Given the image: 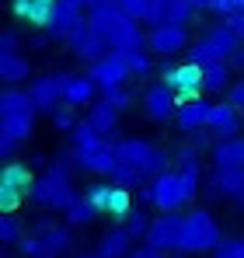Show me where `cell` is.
Wrapping results in <instances>:
<instances>
[{
    "label": "cell",
    "mask_w": 244,
    "mask_h": 258,
    "mask_svg": "<svg viewBox=\"0 0 244 258\" xmlns=\"http://www.w3.org/2000/svg\"><path fill=\"white\" fill-rule=\"evenodd\" d=\"M87 25L108 42L112 52H119V56L122 52H133V49H147V35H143L140 21H133L129 14H122L115 0L94 7V11H87Z\"/></svg>",
    "instance_id": "1"
},
{
    "label": "cell",
    "mask_w": 244,
    "mask_h": 258,
    "mask_svg": "<svg viewBox=\"0 0 244 258\" xmlns=\"http://www.w3.org/2000/svg\"><path fill=\"white\" fill-rule=\"evenodd\" d=\"M203 188V164L192 168H178V171H164L161 178L150 181V203L161 213H178L181 206H189Z\"/></svg>",
    "instance_id": "2"
},
{
    "label": "cell",
    "mask_w": 244,
    "mask_h": 258,
    "mask_svg": "<svg viewBox=\"0 0 244 258\" xmlns=\"http://www.w3.org/2000/svg\"><path fill=\"white\" fill-rule=\"evenodd\" d=\"M81 192L74 188V174H70V161H52L42 178H35V188H32V203L42 210H70L74 199Z\"/></svg>",
    "instance_id": "3"
},
{
    "label": "cell",
    "mask_w": 244,
    "mask_h": 258,
    "mask_svg": "<svg viewBox=\"0 0 244 258\" xmlns=\"http://www.w3.org/2000/svg\"><path fill=\"white\" fill-rule=\"evenodd\" d=\"M35 101L28 91H18V87H7L0 94V133L14 136L18 143H25L35 129Z\"/></svg>",
    "instance_id": "4"
},
{
    "label": "cell",
    "mask_w": 244,
    "mask_h": 258,
    "mask_svg": "<svg viewBox=\"0 0 244 258\" xmlns=\"http://www.w3.org/2000/svg\"><path fill=\"white\" fill-rule=\"evenodd\" d=\"M115 154H119V164L126 168H133V171L143 174V181L150 178H161L167 171V150H161L157 143H150V140H140V136H126L115 143Z\"/></svg>",
    "instance_id": "5"
},
{
    "label": "cell",
    "mask_w": 244,
    "mask_h": 258,
    "mask_svg": "<svg viewBox=\"0 0 244 258\" xmlns=\"http://www.w3.org/2000/svg\"><path fill=\"white\" fill-rule=\"evenodd\" d=\"M223 241H227V237H223L216 216L209 213V210H192V213H185V223H181V255L216 251Z\"/></svg>",
    "instance_id": "6"
},
{
    "label": "cell",
    "mask_w": 244,
    "mask_h": 258,
    "mask_svg": "<svg viewBox=\"0 0 244 258\" xmlns=\"http://www.w3.org/2000/svg\"><path fill=\"white\" fill-rule=\"evenodd\" d=\"M241 49V39L227 28V21H220V25H213V28H206L203 35L196 39V42L189 45V63H196V67H209V63H227L234 52Z\"/></svg>",
    "instance_id": "7"
},
{
    "label": "cell",
    "mask_w": 244,
    "mask_h": 258,
    "mask_svg": "<svg viewBox=\"0 0 244 258\" xmlns=\"http://www.w3.org/2000/svg\"><path fill=\"white\" fill-rule=\"evenodd\" d=\"M74 168L87 174H98V178H112L119 168V154H115V143L112 140H98L91 147H74Z\"/></svg>",
    "instance_id": "8"
},
{
    "label": "cell",
    "mask_w": 244,
    "mask_h": 258,
    "mask_svg": "<svg viewBox=\"0 0 244 258\" xmlns=\"http://www.w3.org/2000/svg\"><path fill=\"white\" fill-rule=\"evenodd\" d=\"M84 196L98 206V213H108L115 220H126L133 213V196L126 188H119V185H112V181H94Z\"/></svg>",
    "instance_id": "9"
},
{
    "label": "cell",
    "mask_w": 244,
    "mask_h": 258,
    "mask_svg": "<svg viewBox=\"0 0 244 258\" xmlns=\"http://www.w3.org/2000/svg\"><path fill=\"white\" fill-rule=\"evenodd\" d=\"M181 223H185L181 213H161L154 223H150L147 244H150L154 251H161V255L181 251Z\"/></svg>",
    "instance_id": "10"
},
{
    "label": "cell",
    "mask_w": 244,
    "mask_h": 258,
    "mask_svg": "<svg viewBox=\"0 0 244 258\" xmlns=\"http://www.w3.org/2000/svg\"><path fill=\"white\" fill-rule=\"evenodd\" d=\"M189 28H181V25H164V28H150V35H147V49L154 52V56H161V59H171V56H178V52H189Z\"/></svg>",
    "instance_id": "11"
},
{
    "label": "cell",
    "mask_w": 244,
    "mask_h": 258,
    "mask_svg": "<svg viewBox=\"0 0 244 258\" xmlns=\"http://www.w3.org/2000/svg\"><path fill=\"white\" fill-rule=\"evenodd\" d=\"M67 45H70V52L77 56V59H84V63H101L105 56H112V49H108V42L91 28V25H81L70 39H67Z\"/></svg>",
    "instance_id": "12"
},
{
    "label": "cell",
    "mask_w": 244,
    "mask_h": 258,
    "mask_svg": "<svg viewBox=\"0 0 244 258\" xmlns=\"http://www.w3.org/2000/svg\"><path fill=\"white\" fill-rule=\"evenodd\" d=\"M143 112L154 122H171L178 115V94L167 84H150L143 91Z\"/></svg>",
    "instance_id": "13"
},
{
    "label": "cell",
    "mask_w": 244,
    "mask_h": 258,
    "mask_svg": "<svg viewBox=\"0 0 244 258\" xmlns=\"http://www.w3.org/2000/svg\"><path fill=\"white\" fill-rule=\"evenodd\" d=\"M196 18L192 4L189 0H154L150 4V14H147V25L150 28H164V25H189Z\"/></svg>",
    "instance_id": "14"
},
{
    "label": "cell",
    "mask_w": 244,
    "mask_h": 258,
    "mask_svg": "<svg viewBox=\"0 0 244 258\" xmlns=\"http://www.w3.org/2000/svg\"><path fill=\"white\" fill-rule=\"evenodd\" d=\"M81 25H87L84 7L70 4V0H59V4H56V11H52V18H49V25H45V32H49L52 39H70Z\"/></svg>",
    "instance_id": "15"
},
{
    "label": "cell",
    "mask_w": 244,
    "mask_h": 258,
    "mask_svg": "<svg viewBox=\"0 0 244 258\" xmlns=\"http://www.w3.org/2000/svg\"><path fill=\"white\" fill-rule=\"evenodd\" d=\"M241 108H234L230 101H213V112H209V133L213 140H234V136H244L241 133Z\"/></svg>",
    "instance_id": "16"
},
{
    "label": "cell",
    "mask_w": 244,
    "mask_h": 258,
    "mask_svg": "<svg viewBox=\"0 0 244 258\" xmlns=\"http://www.w3.org/2000/svg\"><path fill=\"white\" fill-rule=\"evenodd\" d=\"M98 84L87 74H63V105L70 108H91L98 105Z\"/></svg>",
    "instance_id": "17"
},
{
    "label": "cell",
    "mask_w": 244,
    "mask_h": 258,
    "mask_svg": "<svg viewBox=\"0 0 244 258\" xmlns=\"http://www.w3.org/2000/svg\"><path fill=\"white\" fill-rule=\"evenodd\" d=\"M209 196L213 199L241 203L244 199V171L241 168H213V174H209Z\"/></svg>",
    "instance_id": "18"
},
{
    "label": "cell",
    "mask_w": 244,
    "mask_h": 258,
    "mask_svg": "<svg viewBox=\"0 0 244 258\" xmlns=\"http://www.w3.org/2000/svg\"><path fill=\"white\" fill-rule=\"evenodd\" d=\"M167 87L178 94V105L199 101V94H203V67H196V63H181L178 74L171 77V84H167Z\"/></svg>",
    "instance_id": "19"
},
{
    "label": "cell",
    "mask_w": 244,
    "mask_h": 258,
    "mask_svg": "<svg viewBox=\"0 0 244 258\" xmlns=\"http://www.w3.org/2000/svg\"><path fill=\"white\" fill-rule=\"evenodd\" d=\"M87 77L98 84V91H108V87H122L129 81V70H126V63H122L119 52H112V56H105L101 63H94L91 70H87Z\"/></svg>",
    "instance_id": "20"
},
{
    "label": "cell",
    "mask_w": 244,
    "mask_h": 258,
    "mask_svg": "<svg viewBox=\"0 0 244 258\" xmlns=\"http://www.w3.org/2000/svg\"><path fill=\"white\" fill-rule=\"evenodd\" d=\"M28 94H32V101H35V108L39 112H56L59 105H63V74H52V77H39L35 84L28 87Z\"/></svg>",
    "instance_id": "21"
},
{
    "label": "cell",
    "mask_w": 244,
    "mask_h": 258,
    "mask_svg": "<svg viewBox=\"0 0 244 258\" xmlns=\"http://www.w3.org/2000/svg\"><path fill=\"white\" fill-rule=\"evenodd\" d=\"M209 112H213V101H189V105H178V115H174V126L181 129L185 136L199 133V129H209Z\"/></svg>",
    "instance_id": "22"
},
{
    "label": "cell",
    "mask_w": 244,
    "mask_h": 258,
    "mask_svg": "<svg viewBox=\"0 0 244 258\" xmlns=\"http://www.w3.org/2000/svg\"><path fill=\"white\" fill-rule=\"evenodd\" d=\"M32 234H39L42 241L56 251V255L63 258L70 248H74V230H70V223H56V220H49V216H42L39 223H35V230Z\"/></svg>",
    "instance_id": "23"
},
{
    "label": "cell",
    "mask_w": 244,
    "mask_h": 258,
    "mask_svg": "<svg viewBox=\"0 0 244 258\" xmlns=\"http://www.w3.org/2000/svg\"><path fill=\"white\" fill-rule=\"evenodd\" d=\"M56 4H59V0H11V11H14L18 21H28V25H35V28L45 32V25H49Z\"/></svg>",
    "instance_id": "24"
},
{
    "label": "cell",
    "mask_w": 244,
    "mask_h": 258,
    "mask_svg": "<svg viewBox=\"0 0 244 258\" xmlns=\"http://www.w3.org/2000/svg\"><path fill=\"white\" fill-rule=\"evenodd\" d=\"M94 255L98 258H129L133 255V237H129V230H126L122 223L112 227V230H105V234L98 237Z\"/></svg>",
    "instance_id": "25"
},
{
    "label": "cell",
    "mask_w": 244,
    "mask_h": 258,
    "mask_svg": "<svg viewBox=\"0 0 244 258\" xmlns=\"http://www.w3.org/2000/svg\"><path fill=\"white\" fill-rule=\"evenodd\" d=\"M213 168H241L244 171V136H234V140H216L213 150Z\"/></svg>",
    "instance_id": "26"
},
{
    "label": "cell",
    "mask_w": 244,
    "mask_h": 258,
    "mask_svg": "<svg viewBox=\"0 0 244 258\" xmlns=\"http://www.w3.org/2000/svg\"><path fill=\"white\" fill-rule=\"evenodd\" d=\"M234 84L237 81H234L230 63H209V67H203V91H209V94H230Z\"/></svg>",
    "instance_id": "27"
},
{
    "label": "cell",
    "mask_w": 244,
    "mask_h": 258,
    "mask_svg": "<svg viewBox=\"0 0 244 258\" xmlns=\"http://www.w3.org/2000/svg\"><path fill=\"white\" fill-rule=\"evenodd\" d=\"M0 185H4V188H14V192H21L25 199H32L35 178H32V171H28V164H18V161H11V164L0 171Z\"/></svg>",
    "instance_id": "28"
},
{
    "label": "cell",
    "mask_w": 244,
    "mask_h": 258,
    "mask_svg": "<svg viewBox=\"0 0 244 258\" xmlns=\"http://www.w3.org/2000/svg\"><path fill=\"white\" fill-rule=\"evenodd\" d=\"M87 126L94 129L101 140H112L115 129H119V112H112V108H105V105L98 101V105L87 108Z\"/></svg>",
    "instance_id": "29"
},
{
    "label": "cell",
    "mask_w": 244,
    "mask_h": 258,
    "mask_svg": "<svg viewBox=\"0 0 244 258\" xmlns=\"http://www.w3.org/2000/svg\"><path fill=\"white\" fill-rule=\"evenodd\" d=\"M28 56L21 52H0V81L4 84H21L28 77Z\"/></svg>",
    "instance_id": "30"
},
{
    "label": "cell",
    "mask_w": 244,
    "mask_h": 258,
    "mask_svg": "<svg viewBox=\"0 0 244 258\" xmlns=\"http://www.w3.org/2000/svg\"><path fill=\"white\" fill-rule=\"evenodd\" d=\"M98 216H101V213H98V206H94L87 196H77L74 206L67 210V223H70V227H87V223H94Z\"/></svg>",
    "instance_id": "31"
},
{
    "label": "cell",
    "mask_w": 244,
    "mask_h": 258,
    "mask_svg": "<svg viewBox=\"0 0 244 258\" xmlns=\"http://www.w3.org/2000/svg\"><path fill=\"white\" fill-rule=\"evenodd\" d=\"M122 63L129 70V77H150L154 74V59L147 49H133V52H122Z\"/></svg>",
    "instance_id": "32"
},
{
    "label": "cell",
    "mask_w": 244,
    "mask_h": 258,
    "mask_svg": "<svg viewBox=\"0 0 244 258\" xmlns=\"http://www.w3.org/2000/svg\"><path fill=\"white\" fill-rule=\"evenodd\" d=\"M150 223H154V220L147 216V210H136V206H133V213L122 220V227L129 230V237H133V241H147V234H150Z\"/></svg>",
    "instance_id": "33"
},
{
    "label": "cell",
    "mask_w": 244,
    "mask_h": 258,
    "mask_svg": "<svg viewBox=\"0 0 244 258\" xmlns=\"http://www.w3.org/2000/svg\"><path fill=\"white\" fill-rule=\"evenodd\" d=\"M28 234H25V227H21V220L14 213H4L0 216V244H21Z\"/></svg>",
    "instance_id": "34"
},
{
    "label": "cell",
    "mask_w": 244,
    "mask_h": 258,
    "mask_svg": "<svg viewBox=\"0 0 244 258\" xmlns=\"http://www.w3.org/2000/svg\"><path fill=\"white\" fill-rule=\"evenodd\" d=\"M18 251H21V258H59L45 241H42L39 234H28L21 244H18Z\"/></svg>",
    "instance_id": "35"
},
{
    "label": "cell",
    "mask_w": 244,
    "mask_h": 258,
    "mask_svg": "<svg viewBox=\"0 0 244 258\" xmlns=\"http://www.w3.org/2000/svg\"><path fill=\"white\" fill-rule=\"evenodd\" d=\"M98 101H101L105 108H112V112H126V108L133 105V94H129L126 87H108V91L98 94Z\"/></svg>",
    "instance_id": "36"
},
{
    "label": "cell",
    "mask_w": 244,
    "mask_h": 258,
    "mask_svg": "<svg viewBox=\"0 0 244 258\" xmlns=\"http://www.w3.org/2000/svg\"><path fill=\"white\" fill-rule=\"evenodd\" d=\"M108 181L129 192V188H136V185H143V174H140V171H133V168H126V164H119V168H115V174H112Z\"/></svg>",
    "instance_id": "37"
},
{
    "label": "cell",
    "mask_w": 244,
    "mask_h": 258,
    "mask_svg": "<svg viewBox=\"0 0 244 258\" xmlns=\"http://www.w3.org/2000/svg\"><path fill=\"white\" fill-rule=\"evenodd\" d=\"M49 119H52V126L63 129V133H74V129H77V115H74V108H70V105H59Z\"/></svg>",
    "instance_id": "38"
},
{
    "label": "cell",
    "mask_w": 244,
    "mask_h": 258,
    "mask_svg": "<svg viewBox=\"0 0 244 258\" xmlns=\"http://www.w3.org/2000/svg\"><path fill=\"white\" fill-rule=\"evenodd\" d=\"M213 258H244V237H227V241L213 251Z\"/></svg>",
    "instance_id": "39"
},
{
    "label": "cell",
    "mask_w": 244,
    "mask_h": 258,
    "mask_svg": "<svg viewBox=\"0 0 244 258\" xmlns=\"http://www.w3.org/2000/svg\"><path fill=\"white\" fill-rule=\"evenodd\" d=\"M70 136H74V147H91V143H98V140H101L94 129L87 126V119H84V122H77V129H74Z\"/></svg>",
    "instance_id": "40"
},
{
    "label": "cell",
    "mask_w": 244,
    "mask_h": 258,
    "mask_svg": "<svg viewBox=\"0 0 244 258\" xmlns=\"http://www.w3.org/2000/svg\"><path fill=\"white\" fill-rule=\"evenodd\" d=\"M21 203H25V196H21V192H14V188H4V185H0V213H14Z\"/></svg>",
    "instance_id": "41"
},
{
    "label": "cell",
    "mask_w": 244,
    "mask_h": 258,
    "mask_svg": "<svg viewBox=\"0 0 244 258\" xmlns=\"http://www.w3.org/2000/svg\"><path fill=\"white\" fill-rule=\"evenodd\" d=\"M174 161H178V168H192V164H199V147H192V143L178 147V150H174Z\"/></svg>",
    "instance_id": "42"
},
{
    "label": "cell",
    "mask_w": 244,
    "mask_h": 258,
    "mask_svg": "<svg viewBox=\"0 0 244 258\" xmlns=\"http://www.w3.org/2000/svg\"><path fill=\"white\" fill-rule=\"evenodd\" d=\"M209 11H213V14H223V18H230V14H241V11H244V0H213V4H209Z\"/></svg>",
    "instance_id": "43"
},
{
    "label": "cell",
    "mask_w": 244,
    "mask_h": 258,
    "mask_svg": "<svg viewBox=\"0 0 244 258\" xmlns=\"http://www.w3.org/2000/svg\"><path fill=\"white\" fill-rule=\"evenodd\" d=\"M0 52H21V39H18V32H0Z\"/></svg>",
    "instance_id": "44"
},
{
    "label": "cell",
    "mask_w": 244,
    "mask_h": 258,
    "mask_svg": "<svg viewBox=\"0 0 244 258\" xmlns=\"http://www.w3.org/2000/svg\"><path fill=\"white\" fill-rule=\"evenodd\" d=\"M14 150H18V140L14 136H7V133H0V157L11 164V157H14Z\"/></svg>",
    "instance_id": "45"
},
{
    "label": "cell",
    "mask_w": 244,
    "mask_h": 258,
    "mask_svg": "<svg viewBox=\"0 0 244 258\" xmlns=\"http://www.w3.org/2000/svg\"><path fill=\"white\" fill-rule=\"evenodd\" d=\"M223 21H227V28H230V32L241 39V45H244V11H241V14H230V18H223Z\"/></svg>",
    "instance_id": "46"
},
{
    "label": "cell",
    "mask_w": 244,
    "mask_h": 258,
    "mask_svg": "<svg viewBox=\"0 0 244 258\" xmlns=\"http://www.w3.org/2000/svg\"><path fill=\"white\" fill-rule=\"evenodd\" d=\"M227 101H230L234 108H241V112H244V77H241V81H237L234 87H230V94H227Z\"/></svg>",
    "instance_id": "47"
},
{
    "label": "cell",
    "mask_w": 244,
    "mask_h": 258,
    "mask_svg": "<svg viewBox=\"0 0 244 258\" xmlns=\"http://www.w3.org/2000/svg\"><path fill=\"white\" fill-rule=\"evenodd\" d=\"M49 42H52V35H49V32H39L35 39H28V49H35V52H39V49H45Z\"/></svg>",
    "instance_id": "48"
},
{
    "label": "cell",
    "mask_w": 244,
    "mask_h": 258,
    "mask_svg": "<svg viewBox=\"0 0 244 258\" xmlns=\"http://www.w3.org/2000/svg\"><path fill=\"white\" fill-rule=\"evenodd\" d=\"M129 258H167V255H161V251H154L150 244H143V248H133V255Z\"/></svg>",
    "instance_id": "49"
},
{
    "label": "cell",
    "mask_w": 244,
    "mask_h": 258,
    "mask_svg": "<svg viewBox=\"0 0 244 258\" xmlns=\"http://www.w3.org/2000/svg\"><path fill=\"white\" fill-rule=\"evenodd\" d=\"M227 63H230V70H244V45L230 56V59H227Z\"/></svg>",
    "instance_id": "50"
},
{
    "label": "cell",
    "mask_w": 244,
    "mask_h": 258,
    "mask_svg": "<svg viewBox=\"0 0 244 258\" xmlns=\"http://www.w3.org/2000/svg\"><path fill=\"white\" fill-rule=\"evenodd\" d=\"M84 11H94V7H101V4H108V0H81Z\"/></svg>",
    "instance_id": "51"
},
{
    "label": "cell",
    "mask_w": 244,
    "mask_h": 258,
    "mask_svg": "<svg viewBox=\"0 0 244 258\" xmlns=\"http://www.w3.org/2000/svg\"><path fill=\"white\" fill-rule=\"evenodd\" d=\"M189 4H192V11H203V7H209L213 0H189Z\"/></svg>",
    "instance_id": "52"
},
{
    "label": "cell",
    "mask_w": 244,
    "mask_h": 258,
    "mask_svg": "<svg viewBox=\"0 0 244 258\" xmlns=\"http://www.w3.org/2000/svg\"><path fill=\"white\" fill-rule=\"evenodd\" d=\"M77 258H98V255H94V251H91V255H77Z\"/></svg>",
    "instance_id": "53"
},
{
    "label": "cell",
    "mask_w": 244,
    "mask_h": 258,
    "mask_svg": "<svg viewBox=\"0 0 244 258\" xmlns=\"http://www.w3.org/2000/svg\"><path fill=\"white\" fill-rule=\"evenodd\" d=\"M70 4H77V7H84V4H81V0H70Z\"/></svg>",
    "instance_id": "54"
}]
</instances>
